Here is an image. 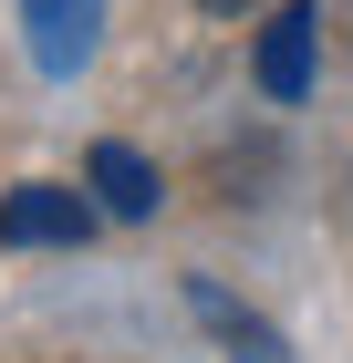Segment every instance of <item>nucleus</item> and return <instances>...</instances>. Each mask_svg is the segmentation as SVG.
Returning a JSON list of instances; mask_svg holds the SVG:
<instances>
[{
    "label": "nucleus",
    "instance_id": "obj_3",
    "mask_svg": "<svg viewBox=\"0 0 353 363\" xmlns=\"http://www.w3.org/2000/svg\"><path fill=\"white\" fill-rule=\"evenodd\" d=\"M21 31H31L42 73H83L94 42H104V0H21Z\"/></svg>",
    "mask_w": 353,
    "mask_h": 363
},
{
    "label": "nucleus",
    "instance_id": "obj_2",
    "mask_svg": "<svg viewBox=\"0 0 353 363\" xmlns=\"http://www.w3.org/2000/svg\"><path fill=\"white\" fill-rule=\"evenodd\" d=\"M94 239V197L73 187H11L0 197V250H83Z\"/></svg>",
    "mask_w": 353,
    "mask_h": 363
},
{
    "label": "nucleus",
    "instance_id": "obj_7",
    "mask_svg": "<svg viewBox=\"0 0 353 363\" xmlns=\"http://www.w3.org/2000/svg\"><path fill=\"white\" fill-rule=\"evenodd\" d=\"M322 31H343V52H353V0H322Z\"/></svg>",
    "mask_w": 353,
    "mask_h": 363
},
{
    "label": "nucleus",
    "instance_id": "obj_6",
    "mask_svg": "<svg viewBox=\"0 0 353 363\" xmlns=\"http://www.w3.org/2000/svg\"><path fill=\"white\" fill-rule=\"evenodd\" d=\"M208 21H249V11H271V0H197Z\"/></svg>",
    "mask_w": 353,
    "mask_h": 363
},
{
    "label": "nucleus",
    "instance_id": "obj_5",
    "mask_svg": "<svg viewBox=\"0 0 353 363\" xmlns=\"http://www.w3.org/2000/svg\"><path fill=\"white\" fill-rule=\"evenodd\" d=\"M188 311L208 322L218 342H229V363H291V353H281V333H271V322H249V311L229 301V291H208V280H188Z\"/></svg>",
    "mask_w": 353,
    "mask_h": 363
},
{
    "label": "nucleus",
    "instance_id": "obj_1",
    "mask_svg": "<svg viewBox=\"0 0 353 363\" xmlns=\"http://www.w3.org/2000/svg\"><path fill=\"white\" fill-rule=\"evenodd\" d=\"M312 62H322V0H281L271 31H260V52H249V73H260L271 104H301L312 94Z\"/></svg>",
    "mask_w": 353,
    "mask_h": 363
},
{
    "label": "nucleus",
    "instance_id": "obj_4",
    "mask_svg": "<svg viewBox=\"0 0 353 363\" xmlns=\"http://www.w3.org/2000/svg\"><path fill=\"white\" fill-rule=\"evenodd\" d=\"M83 187H94L104 218H156V167H146L136 145H94L83 156Z\"/></svg>",
    "mask_w": 353,
    "mask_h": 363
}]
</instances>
